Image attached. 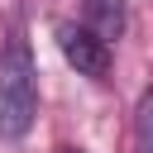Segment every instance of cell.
Wrapping results in <instances>:
<instances>
[{"label":"cell","mask_w":153,"mask_h":153,"mask_svg":"<svg viewBox=\"0 0 153 153\" xmlns=\"http://www.w3.org/2000/svg\"><path fill=\"white\" fill-rule=\"evenodd\" d=\"M33 115H38V67L29 43L14 33L0 53V139L19 143L33 129Z\"/></svg>","instance_id":"6da1fadb"},{"label":"cell","mask_w":153,"mask_h":153,"mask_svg":"<svg viewBox=\"0 0 153 153\" xmlns=\"http://www.w3.org/2000/svg\"><path fill=\"white\" fill-rule=\"evenodd\" d=\"M57 48L62 57L81 72V76H105L110 72V38L96 29H76V24H57Z\"/></svg>","instance_id":"7a4b0ae2"},{"label":"cell","mask_w":153,"mask_h":153,"mask_svg":"<svg viewBox=\"0 0 153 153\" xmlns=\"http://www.w3.org/2000/svg\"><path fill=\"white\" fill-rule=\"evenodd\" d=\"M86 19H91L96 33L120 38L124 33V0H86Z\"/></svg>","instance_id":"3957f363"},{"label":"cell","mask_w":153,"mask_h":153,"mask_svg":"<svg viewBox=\"0 0 153 153\" xmlns=\"http://www.w3.org/2000/svg\"><path fill=\"white\" fill-rule=\"evenodd\" d=\"M134 153H153V86L139 96L134 110Z\"/></svg>","instance_id":"277c9868"},{"label":"cell","mask_w":153,"mask_h":153,"mask_svg":"<svg viewBox=\"0 0 153 153\" xmlns=\"http://www.w3.org/2000/svg\"><path fill=\"white\" fill-rule=\"evenodd\" d=\"M57 153H81V148H57Z\"/></svg>","instance_id":"5b68a950"}]
</instances>
